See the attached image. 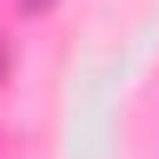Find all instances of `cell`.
<instances>
[{
    "label": "cell",
    "instance_id": "cell-2",
    "mask_svg": "<svg viewBox=\"0 0 159 159\" xmlns=\"http://www.w3.org/2000/svg\"><path fill=\"white\" fill-rule=\"evenodd\" d=\"M0 80H5V45H0Z\"/></svg>",
    "mask_w": 159,
    "mask_h": 159
},
{
    "label": "cell",
    "instance_id": "cell-1",
    "mask_svg": "<svg viewBox=\"0 0 159 159\" xmlns=\"http://www.w3.org/2000/svg\"><path fill=\"white\" fill-rule=\"evenodd\" d=\"M50 5H55V0H20V10H30V15H35V10H50Z\"/></svg>",
    "mask_w": 159,
    "mask_h": 159
}]
</instances>
